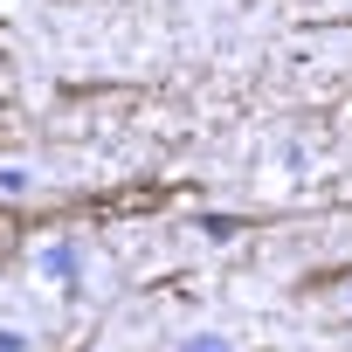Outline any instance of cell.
Returning <instances> with one entry per match:
<instances>
[{"label":"cell","instance_id":"obj_1","mask_svg":"<svg viewBox=\"0 0 352 352\" xmlns=\"http://www.w3.org/2000/svg\"><path fill=\"white\" fill-rule=\"evenodd\" d=\"M180 352H228V345H221V338H187Z\"/></svg>","mask_w":352,"mask_h":352},{"label":"cell","instance_id":"obj_2","mask_svg":"<svg viewBox=\"0 0 352 352\" xmlns=\"http://www.w3.org/2000/svg\"><path fill=\"white\" fill-rule=\"evenodd\" d=\"M0 352H28V338L21 331H0Z\"/></svg>","mask_w":352,"mask_h":352}]
</instances>
